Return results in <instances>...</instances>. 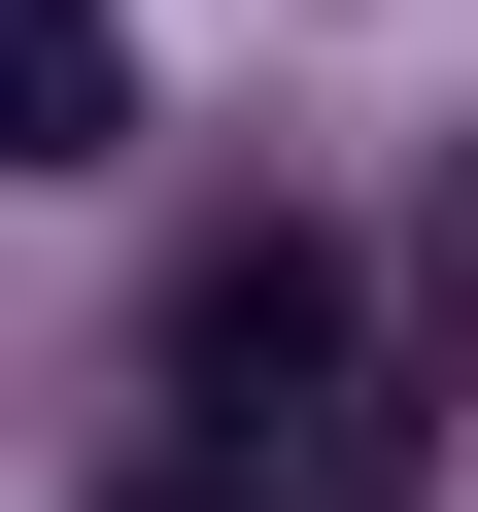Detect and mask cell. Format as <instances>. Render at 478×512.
<instances>
[{"label":"cell","mask_w":478,"mask_h":512,"mask_svg":"<svg viewBox=\"0 0 478 512\" xmlns=\"http://www.w3.org/2000/svg\"><path fill=\"white\" fill-rule=\"evenodd\" d=\"M137 410H171V444H239V410H342V239H308V205L171 239V308H137Z\"/></svg>","instance_id":"6da1fadb"},{"label":"cell","mask_w":478,"mask_h":512,"mask_svg":"<svg viewBox=\"0 0 478 512\" xmlns=\"http://www.w3.org/2000/svg\"><path fill=\"white\" fill-rule=\"evenodd\" d=\"M103 512H410V410H308V444H103Z\"/></svg>","instance_id":"7a4b0ae2"},{"label":"cell","mask_w":478,"mask_h":512,"mask_svg":"<svg viewBox=\"0 0 478 512\" xmlns=\"http://www.w3.org/2000/svg\"><path fill=\"white\" fill-rule=\"evenodd\" d=\"M0 137H35V171L137 137V35H103V0H0Z\"/></svg>","instance_id":"3957f363"}]
</instances>
